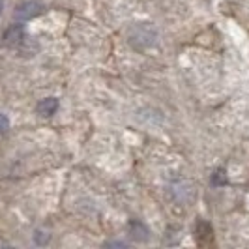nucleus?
<instances>
[{
  "label": "nucleus",
  "instance_id": "f257e3e1",
  "mask_svg": "<svg viewBox=\"0 0 249 249\" xmlns=\"http://www.w3.org/2000/svg\"><path fill=\"white\" fill-rule=\"evenodd\" d=\"M158 28L152 23H135L127 32V41L139 51L150 49L158 43Z\"/></svg>",
  "mask_w": 249,
  "mask_h": 249
},
{
  "label": "nucleus",
  "instance_id": "7ed1b4c3",
  "mask_svg": "<svg viewBox=\"0 0 249 249\" xmlns=\"http://www.w3.org/2000/svg\"><path fill=\"white\" fill-rule=\"evenodd\" d=\"M23 41H25V28L23 25H17V23L8 26L2 36V43L6 47H19Z\"/></svg>",
  "mask_w": 249,
  "mask_h": 249
},
{
  "label": "nucleus",
  "instance_id": "6e6552de",
  "mask_svg": "<svg viewBox=\"0 0 249 249\" xmlns=\"http://www.w3.org/2000/svg\"><path fill=\"white\" fill-rule=\"evenodd\" d=\"M2 10H4V0H0V13H2Z\"/></svg>",
  "mask_w": 249,
  "mask_h": 249
},
{
  "label": "nucleus",
  "instance_id": "423d86ee",
  "mask_svg": "<svg viewBox=\"0 0 249 249\" xmlns=\"http://www.w3.org/2000/svg\"><path fill=\"white\" fill-rule=\"evenodd\" d=\"M225 180H227V178H225V171H223V169H219V171H215V173H213V176H212V184H213V186H223Z\"/></svg>",
  "mask_w": 249,
  "mask_h": 249
},
{
  "label": "nucleus",
  "instance_id": "f03ea898",
  "mask_svg": "<svg viewBox=\"0 0 249 249\" xmlns=\"http://www.w3.org/2000/svg\"><path fill=\"white\" fill-rule=\"evenodd\" d=\"M39 13H43V4L37 2V0H26L23 4H19L13 12V17L19 21V23H25V21H30L37 17Z\"/></svg>",
  "mask_w": 249,
  "mask_h": 249
},
{
  "label": "nucleus",
  "instance_id": "20e7f679",
  "mask_svg": "<svg viewBox=\"0 0 249 249\" xmlns=\"http://www.w3.org/2000/svg\"><path fill=\"white\" fill-rule=\"evenodd\" d=\"M58 100L56 98H45V100H41L37 103V114H41V116H45V118H49L53 116L54 112L58 111Z\"/></svg>",
  "mask_w": 249,
  "mask_h": 249
},
{
  "label": "nucleus",
  "instance_id": "0eeeda50",
  "mask_svg": "<svg viewBox=\"0 0 249 249\" xmlns=\"http://www.w3.org/2000/svg\"><path fill=\"white\" fill-rule=\"evenodd\" d=\"M8 129H10V118L0 112V135L8 133Z\"/></svg>",
  "mask_w": 249,
  "mask_h": 249
},
{
  "label": "nucleus",
  "instance_id": "39448f33",
  "mask_svg": "<svg viewBox=\"0 0 249 249\" xmlns=\"http://www.w3.org/2000/svg\"><path fill=\"white\" fill-rule=\"evenodd\" d=\"M129 232H131V234H133V238H135V240H139V242L148 240V229H146L142 223H139V221H133V223L129 225Z\"/></svg>",
  "mask_w": 249,
  "mask_h": 249
}]
</instances>
